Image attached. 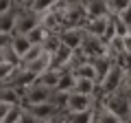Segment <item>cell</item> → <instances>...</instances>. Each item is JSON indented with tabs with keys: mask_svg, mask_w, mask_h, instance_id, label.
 Listing matches in <instances>:
<instances>
[{
	"mask_svg": "<svg viewBox=\"0 0 131 123\" xmlns=\"http://www.w3.org/2000/svg\"><path fill=\"white\" fill-rule=\"evenodd\" d=\"M94 97L85 95V92H77L72 90L70 97H68V112H88V110H94Z\"/></svg>",
	"mask_w": 131,
	"mask_h": 123,
	"instance_id": "obj_5",
	"label": "cell"
},
{
	"mask_svg": "<svg viewBox=\"0 0 131 123\" xmlns=\"http://www.w3.org/2000/svg\"><path fill=\"white\" fill-rule=\"evenodd\" d=\"M26 35H28V40H31V42H33V44H44V42H46V40H48V38H50V35H52V33H50V31H48V29H46V27H44V24H42V22H39V24H37V27L33 29V31H28V33H26Z\"/></svg>",
	"mask_w": 131,
	"mask_h": 123,
	"instance_id": "obj_14",
	"label": "cell"
},
{
	"mask_svg": "<svg viewBox=\"0 0 131 123\" xmlns=\"http://www.w3.org/2000/svg\"><path fill=\"white\" fill-rule=\"evenodd\" d=\"M74 59V48L61 42L59 48L52 53V68H70Z\"/></svg>",
	"mask_w": 131,
	"mask_h": 123,
	"instance_id": "obj_9",
	"label": "cell"
},
{
	"mask_svg": "<svg viewBox=\"0 0 131 123\" xmlns=\"http://www.w3.org/2000/svg\"><path fill=\"white\" fill-rule=\"evenodd\" d=\"M61 73H63V68H52L50 66V68H46V71L37 77V84H42V86H46V88L55 90L57 84H59V79H61Z\"/></svg>",
	"mask_w": 131,
	"mask_h": 123,
	"instance_id": "obj_11",
	"label": "cell"
},
{
	"mask_svg": "<svg viewBox=\"0 0 131 123\" xmlns=\"http://www.w3.org/2000/svg\"><path fill=\"white\" fill-rule=\"evenodd\" d=\"M22 112H24V103H15L5 117H0V123H20Z\"/></svg>",
	"mask_w": 131,
	"mask_h": 123,
	"instance_id": "obj_15",
	"label": "cell"
},
{
	"mask_svg": "<svg viewBox=\"0 0 131 123\" xmlns=\"http://www.w3.org/2000/svg\"><path fill=\"white\" fill-rule=\"evenodd\" d=\"M77 51H81L88 59H94V57H101V55H109L107 53V42L103 38H98V35H92V33H85L83 44Z\"/></svg>",
	"mask_w": 131,
	"mask_h": 123,
	"instance_id": "obj_3",
	"label": "cell"
},
{
	"mask_svg": "<svg viewBox=\"0 0 131 123\" xmlns=\"http://www.w3.org/2000/svg\"><path fill=\"white\" fill-rule=\"evenodd\" d=\"M127 71H129V68H127L125 64H120V61H114L112 68H109V73L105 75L103 84L98 86V95H107V92L118 90V88H120V86L127 81Z\"/></svg>",
	"mask_w": 131,
	"mask_h": 123,
	"instance_id": "obj_2",
	"label": "cell"
},
{
	"mask_svg": "<svg viewBox=\"0 0 131 123\" xmlns=\"http://www.w3.org/2000/svg\"><path fill=\"white\" fill-rule=\"evenodd\" d=\"M85 27H70V29H61L59 31V40L63 44H68V46H72L77 51V48L83 44V38H85Z\"/></svg>",
	"mask_w": 131,
	"mask_h": 123,
	"instance_id": "obj_7",
	"label": "cell"
},
{
	"mask_svg": "<svg viewBox=\"0 0 131 123\" xmlns=\"http://www.w3.org/2000/svg\"><path fill=\"white\" fill-rule=\"evenodd\" d=\"M109 27V15H101V18H88L85 22V31L92 35H98V38H103L105 31Z\"/></svg>",
	"mask_w": 131,
	"mask_h": 123,
	"instance_id": "obj_10",
	"label": "cell"
},
{
	"mask_svg": "<svg viewBox=\"0 0 131 123\" xmlns=\"http://www.w3.org/2000/svg\"><path fill=\"white\" fill-rule=\"evenodd\" d=\"M42 53H44V46H42V44H33V46L28 48V53L22 57V64H26V61H33V59H37V57L42 55Z\"/></svg>",
	"mask_w": 131,
	"mask_h": 123,
	"instance_id": "obj_17",
	"label": "cell"
},
{
	"mask_svg": "<svg viewBox=\"0 0 131 123\" xmlns=\"http://www.w3.org/2000/svg\"><path fill=\"white\" fill-rule=\"evenodd\" d=\"M85 7H88V18H101L112 13L107 0H85Z\"/></svg>",
	"mask_w": 131,
	"mask_h": 123,
	"instance_id": "obj_12",
	"label": "cell"
},
{
	"mask_svg": "<svg viewBox=\"0 0 131 123\" xmlns=\"http://www.w3.org/2000/svg\"><path fill=\"white\" fill-rule=\"evenodd\" d=\"M118 15H120V18H122V20H125V22L131 27V5H129V7H125L122 11H118Z\"/></svg>",
	"mask_w": 131,
	"mask_h": 123,
	"instance_id": "obj_18",
	"label": "cell"
},
{
	"mask_svg": "<svg viewBox=\"0 0 131 123\" xmlns=\"http://www.w3.org/2000/svg\"><path fill=\"white\" fill-rule=\"evenodd\" d=\"M11 46H13V51L18 53L20 59H22V57L28 53V48L33 46V42L28 40V35H24V33H13V42H11Z\"/></svg>",
	"mask_w": 131,
	"mask_h": 123,
	"instance_id": "obj_13",
	"label": "cell"
},
{
	"mask_svg": "<svg viewBox=\"0 0 131 123\" xmlns=\"http://www.w3.org/2000/svg\"><path fill=\"white\" fill-rule=\"evenodd\" d=\"M39 22H42V15H39L37 11H33L31 7H24V9H20V13H18L15 33H24V35H26L28 31H33Z\"/></svg>",
	"mask_w": 131,
	"mask_h": 123,
	"instance_id": "obj_4",
	"label": "cell"
},
{
	"mask_svg": "<svg viewBox=\"0 0 131 123\" xmlns=\"http://www.w3.org/2000/svg\"><path fill=\"white\" fill-rule=\"evenodd\" d=\"M24 108H26L28 112L35 114L39 123H42V121H44V123H50L52 117L59 112V108H57L52 101H42V103H24Z\"/></svg>",
	"mask_w": 131,
	"mask_h": 123,
	"instance_id": "obj_6",
	"label": "cell"
},
{
	"mask_svg": "<svg viewBox=\"0 0 131 123\" xmlns=\"http://www.w3.org/2000/svg\"><path fill=\"white\" fill-rule=\"evenodd\" d=\"M13 5L20 7V9H24V7H31V0H13Z\"/></svg>",
	"mask_w": 131,
	"mask_h": 123,
	"instance_id": "obj_19",
	"label": "cell"
},
{
	"mask_svg": "<svg viewBox=\"0 0 131 123\" xmlns=\"http://www.w3.org/2000/svg\"><path fill=\"white\" fill-rule=\"evenodd\" d=\"M57 2H59V0H33V2H31V9H33V11H37V13L42 15L44 11L52 9Z\"/></svg>",
	"mask_w": 131,
	"mask_h": 123,
	"instance_id": "obj_16",
	"label": "cell"
},
{
	"mask_svg": "<svg viewBox=\"0 0 131 123\" xmlns=\"http://www.w3.org/2000/svg\"><path fill=\"white\" fill-rule=\"evenodd\" d=\"M31 2H33V0H31Z\"/></svg>",
	"mask_w": 131,
	"mask_h": 123,
	"instance_id": "obj_20",
	"label": "cell"
},
{
	"mask_svg": "<svg viewBox=\"0 0 131 123\" xmlns=\"http://www.w3.org/2000/svg\"><path fill=\"white\" fill-rule=\"evenodd\" d=\"M50 99H52V90L35 81V84L26 90L22 103H42V101H50Z\"/></svg>",
	"mask_w": 131,
	"mask_h": 123,
	"instance_id": "obj_8",
	"label": "cell"
},
{
	"mask_svg": "<svg viewBox=\"0 0 131 123\" xmlns=\"http://www.w3.org/2000/svg\"><path fill=\"white\" fill-rule=\"evenodd\" d=\"M101 103L107 106L114 114H118L120 123L131 121V101H129V86H127V81L118 90H114V92L101 95Z\"/></svg>",
	"mask_w": 131,
	"mask_h": 123,
	"instance_id": "obj_1",
	"label": "cell"
}]
</instances>
